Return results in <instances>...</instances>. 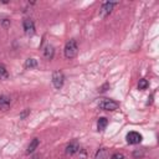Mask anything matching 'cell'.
<instances>
[{"label":"cell","mask_w":159,"mask_h":159,"mask_svg":"<svg viewBox=\"0 0 159 159\" xmlns=\"http://www.w3.org/2000/svg\"><path fill=\"white\" fill-rule=\"evenodd\" d=\"M34 159H39V157H37V155H36V157H34Z\"/></svg>","instance_id":"ffe728a7"},{"label":"cell","mask_w":159,"mask_h":159,"mask_svg":"<svg viewBox=\"0 0 159 159\" xmlns=\"http://www.w3.org/2000/svg\"><path fill=\"white\" fill-rule=\"evenodd\" d=\"M108 87H109V84H108V83H106V84H104L103 87H101V88H99L98 91H99V92H104V91H107L106 88H108Z\"/></svg>","instance_id":"d6986e66"},{"label":"cell","mask_w":159,"mask_h":159,"mask_svg":"<svg viewBox=\"0 0 159 159\" xmlns=\"http://www.w3.org/2000/svg\"><path fill=\"white\" fill-rule=\"evenodd\" d=\"M107 157H108V150H107V148H101V149L97 150L94 159H107Z\"/></svg>","instance_id":"7c38bea8"},{"label":"cell","mask_w":159,"mask_h":159,"mask_svg":"<svg viewBox=\"0 0 159 159\" xmlns=\"http://www.w3.org/2000/svg\"><path fill=\"white\" fill-rule=\"evenodd\" d=\"M9 78V72L5 67V65L0 63V80H7Z\"/></svg>","instance_id":"4fadbf2b"},{"label":"cell","mask_w":159,"mask_h":159,"mask_svg":"<svg viewBox=\"0 0 159 159\" xmlns=\"http://www.w3.org/2000/svg\"><path fill=\"white\" fill-rule=\"evenodd\" d=\"M117 4H118V2H109V1L104 2V4L102 5L101 10H99V16H101V17H106L107 15H109V14L112 12V9H113Z\"/></svg>","instance_id":"277c9868"},{"label":"cell","mask_w":159,"mask_h":159,"mask_svg":"<svg viewBox=\"0 0 159 159\" xmlns=\"http://www.w3.org/2000/svg\"><path fill=\"white\" fill-rule=\"evenodd\" d=\"M27 114H30V109H25V111H24V112L20 114V118H21V119H24V118H25Z\"/></svg>","instance_id":"e0dca14e"},{"label":"cell","mask_w":159,"mask_h":159,"mask_svg":"<svg viewBox=\"0 0 159 159\" xmlns=\"http://www.w3.org/2000/svg\"><path fill=\"white\" fill-rule=\"evenodd\" d=\"M111 159H124V155H123L122 153H114V154L111 157Z\"/></svg>","instance_id":"2e32d148"},{"label":"cell","mask_w":159,"mask_h":159,"mask_svg":"<svg viewBox=\"0 0 159 159\" xmlns=\"http://www.w3.org/2000/svg\"><path fill=\"white\" fill-rule=\"evenodd\" d=\"M107 124H108V119L106 117H101L97 120V129L98 130H104L106 127H107Z\"/></svg>","instance_id":"8fae6325"},{"label":"cell","mask_w":159,"mask_h":159,"mask_svg":"<svg viewBox=\"0 0 159 159\" xmlns=\"http://www.w3.org/2000/svg\"><path fill=\"white\" fill-rule=\"evenodd\" d=\"M78 150H80V144H78V142H77V140H72L70 144H67L65 153H66V155L71 157V155L76 154Z\"/></svg>","instance_id":"52a82bcc"},{"label":"cell","mask_w":159,"mask_h":159,"mask_svg":"<svg viewBox=\"0 0 159 159\" xmlns=\"http://www.w3.org/2000/svg\"><path fill=\"white\" fill-rule=\"evenodd\" d=\"M118 106H119L118 102H116L113 99H109V98H103L98 103V107L103 111H114V109L118 108Z\"/></svg>","instance_id":"7a4b0ae2"},{"label":"cell","mask_w":159,"mask_h":159,"mask_svg":"<svg viewBox=\"0 0 159 159\" xmlns=\"http://www.w3.org/2000/svg\"><path fill=\"white\" fill-rule=\"evenodd\" d=\"M65 82V75L62 73V71H55L52 73V84L56 89H60L63 86Z\"/></svg>","instance_id":"3957f363"},{"label":"cell","mask_w":159,"mask_h":159,"mask_svg":"<svg viewBox=\"0 0 159 159\" xmlns=\"http://www.w3.org/2000/svg\"><path fill=\"white\" fill-rule=\"evenodd\" d=\"M77 52H78V46H77V42L75 40H70L66 42L65 45V48H63V53H65V57L66 58H73L77 56Z\"/></svg>","instance_id":"6da1fadb"},{"label":"cell","mask_w":159,"mask_h":159,"mask_svg":"<svg viewBox=\"0 0 159 159\" xmlns=\"http://www.w3.org/2000/svg\"><path fill=\"white\" fill-rule=\"evenodd\" d=\"M39 144H40V140H39V138H34V139L30 142V144H29V147H27V150H26V153H27V154H30V153L35 152V149L39 147Z\"/></svg>","instance_id":"30bf717a"},{"label":"cell","mask_w":159,"mask_h":159,"mask_svg":"<svg viewBox=\"0 0 159 159\" xmlns=\"http://www.w3.org/2000/svg\"><path fill=\"white\" fill-rule=\"evenodd\" d=\"M22 27H24V31H25L26 35L31 36V35L35 34V24L31 19H25L22 21Z\"/></svg>","instance_id":"5b68a950"},{"label":"cell","mask_w":159,"mask_h":159,"mask_svg":"<svg viewBox=\"0 0 159 159\" xmlns=\"http://www.w3.org/2000/svg\"><path fill=\"white\" fill-rule=\"evenodd\" d=\"M10 104H11V99L10 97L2 94L0 96V109L1 111H7L10 108Z\"/></svg>","instance_id":"ba28073f"},{"label":"cell","mask_w":159,"mask_h":159,"mask_svg":"<svg viewBox=\"0 0 159 159\" xmlns=\"http://www.w3.org/2000/svg\"><path fill=\"white\" fill-rule=\"evenodd\" d=\"M128 144H138L142 142V134L138 132H129L125 137Z\"/></svg>","instance_id":"8992f818"},{"label":"cell","mask_w":159,"mask_h":159,"mask_svg":"<svg viewBox=\"0 0 159 159\" xmlns=\"http://www.w3.org/2000/svg\"><path fill=\"white\" fill-rule=\"evenodd\" d=\"M1 24H2V26H7V25H10V20H7V19H4L2 21H1Z\"/></svg>","instance_id":"ac0fdd59"},{"label":"cell","mask_w":159,"mask_h":159,"mask_svg":"<svg viewBox=\"0 0 159 159\" xmlns=\"http://www.w3.org/2000/svg\"><path fill=\"white\" fill-rule=\"evenodd\" d=\"M53 55H55V50H53V46H51V45H47V46H45V48H43V57H45L46 60H52Z\"/></svg>","instance_id":"9c48e42d"},{"label":"cell","mask_w":159,"mask_h":159,"mask_svg":"<svg viewBox=\"0 0 159 159\" xmlns=\"http://www.w3.org/2000/svg\"><path fill=\"white\" fill-rule=\"evenodd\" d=\"M36 66H37V60H35V58H27L25 61V67L26 68H34Z\"/></svg>","instance_id":"5bb4252c"},{"label":"cell","mask_w":159,"mask_h":159,"mask_svg":"<svg viewBox=\"0 0 159 159\" xmlns=\"http://www.w3.org/2000/svg\"><path fill=\"white\" fill-rule=\"evenodd\" d=\"M148 87H149V82L145 78H140L139 82H138V88L143 91V89H147Z\"/></svg>","instance_id":"9a60e30c"}]
</instances>
